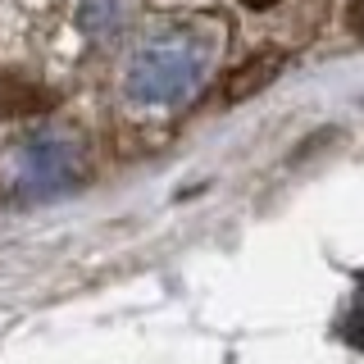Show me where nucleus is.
Listing matches in <instances>:
<instances>
[{
    "label": "nucleus",
    "mask_w": 364,
    "mask_h": 364,
    "mask_svg": "<svg viewBox=\"0 0 364 364\" xmlns=\"http://www.w3.org/2000/svg\"><path fill=\"white\" fill-rule=\"evenodd\" d=\"M346 28H350V37L364 41V0H350L346 5Z\"/></svg>",
    "instance_id": "obj_3"
},
{
    "label": "nucleus",
    "mask_w": 364,
    "mask_h": 364,
    "mask_svg": "<svg viewBox=\"0 0 364 364\" xmlns=\"http://www.w3.org/2000/svg\"><path fill=\"white\" fill-rule=\"evenodd\" d=\"M246 9H255V14H264V9H273V5H282V0H242Z\"/></svg>",
    "instance_id": "obj_4"
},
{
    "label": "nucleus",
    "mask_w": 364,
    "mask_h": 364,
    "mask_svg": "<svg viewBox=\"0 0 364 364\" xmlns=\"http://www.w3.org/2000/svg\"><path fill=\"white\" fill-rule=\"evenodd\" d=\"M77 141L64 132H37L14 146V187L23 196H60L68 182H77Z\"/></svg>",
    "instance_id": "obj_2"
},
{
    "label": "nucleus",
    "mask_w": 364,
    "mask_h": 364,
    "mask_svg": "<svg viewBox=\"0 0 364 364\" xmlns=\"http://www.w3.org/2000/svg\"><path fill=\"white\" fill-rule=\"evenodd\" d=\"M223 18L219 14H164L146 23L128 41L114 77L119 105L132 119H173L210 87L223 55Z\"/></svg>",
    "instance_id": "obj_1"
}]
</instances>
